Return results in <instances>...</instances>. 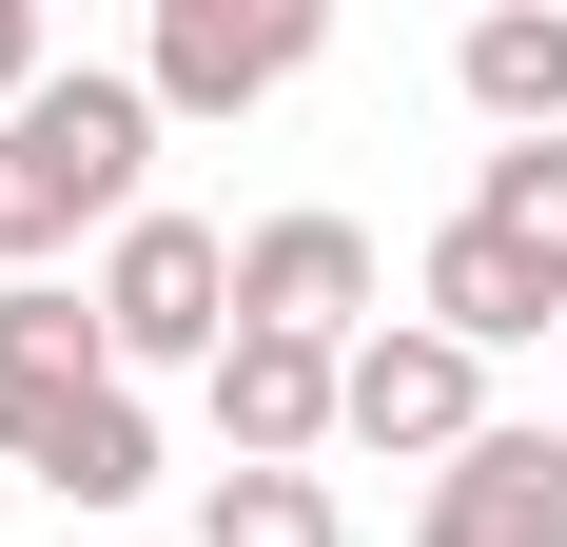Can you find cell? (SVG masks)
I'll return each mask as SVG.
<instances>
[{"label": "cell", "instance_id": "1", "mask_svg": "<svg viewBox=\"0 0 567 547\" xmlns=\"http://www.w3.org/2000/svg\"><path fill=\"white\" fill-rule=\"evenodd\" d=\"M137 157H157V79L59 59L40 99L0 117V274H40L59 235H137Z\"/></svg>", "mask_w": 567, "mask_h": 547}, {"label": "cell", "instance_id": "2", "mask_svg": "<svg viewBox=\"0 0 567 547\" xmlns=\"http://www.w3.org/2000/svg\"><path fill=\"white\" fill-rule=\"evenodd\" d=\"M99 332H117V372H176V352L216 372L235 352V235L216 216H137L99 255Z\"/></svg>", "mask_w": 567, "mask_h": 547}, {"label": "cell", "instance_id": "3", "mask_svg": "<svg viewBox=\"0 0 567 547\" xmlns=\"http://www.w3.org/2000/svg\"><path fill=\"white\" fill-rule=\"evenodd\" d=\"M313 0H157V40H137V79H157V117H255L275 79H313Z\"/></svg>", "mask_w": 567, "mask_h": 547}, {"label": "cell", "instance_id": "4", "mask_svg": "<svg viewBox=\"0 0 567 547\" xmlns=\"http://www.w3.org/2000/svg\"><path fill=\"white\" fill-rule=\"evenodd\" d=\"M0 469H40L59 508H137V489H157V411H137V372H99V391H0Z\"/></svg>", "mask_w": 567, "mask_h": 547}, {"label": "cell", "instance_id": "5", "mask_svg": "<svg viewBox=\"0 0 567 547\" xmlns=\"http://www.w3.org/2000/svg\"><path fill=\"white\" fill-rule=\"evenodd\" d=\"M235 332L372 352V235H352V216H255V235H235Z\"/></svg>", "mask_w": 567, "mask_h": 547}, {"label": "cell", "instance_id": "6", "mask_svg": "<svg viewBox=\"0 0 567 547\" xmlns=\"http://www.w3.org/2000/svg\"><path fill=\"white\" fill-rule=\"evenodd\" d=\"M352 450H411V469H451V450H489V352H451V332L411 313L352 352Z\"/></svg>", "mask_w": 567, "mask_h": 547}, {"label": "cell", "instance_id": "7", "mask_svg": "<svg viewBox=\"0 0 567 547\" xmlns=\"http://www.w3.org/2000/svg\"><path fill=\"white\" fill-rule=\"evenodd\" d=\"M333 431H352V352H313V332H235L216 352V450L235 469H313Z\"/></svg>", "mask_w": 567, "mask_h": 547}, {"label": "cell", "instance_id": "8", "mask_svg": "<svg viewBox=\"0 0 567 547\" xmlns=\"http://www.w3.org/2000/svg\"><path fill=\"white\" fill-rule=\"evenodd\" d=\"M411 547H567V431H489L431 469V508H411Z\"/></svg>", "mask_w": 567, "mask_h": 547}, {"label": "cell", "instance_id": "9", "mask_svg": "<svg viewBox=\"0 0 567 547\" xmlns=\"http://www.w3.org/2000/svg\"><path fill=\"white\" fill-rule=\"evenodd\" d=\"M411 313H431V332H451V352H528V332H548L567 313V274H528L509 255V235H431V255H411Z\"/></svg>", "mask_w": 567, "mask_h": 547}, {"label": "cell", "instance_id": "10", "mask_svg": "<svg viewBox=\"0 0 567 547\" xmlns=\"http://www.w3.org/2000/svg\"><path fill=\"white\" fill-rule=\"evenodd\" d=\"M451 79H470L489 137H567V20H548V0H489V20L451 40Z\"/></svg>", "mask_w": 567, "mask_h": 547}, {"label": "cell", "instance_id": "11", "mask_svg": "<svg viewBox=\"0 0 567 547\" xmlns=\"http://www.w3.org/2000/svg\"><path fill=\"white\" fill-rule=\"evenodd\" d=\"M99 372H117L99 293H59V274H0V391H99Z\"/></svg>", "mask_w": 567, "mask_h": 547}, {"label": "cell", "instance_id": "12", "mask_svg": "<svg viewBox=\"0 0 567 547\" xmlns=\"http://www.w3.org/2000/svg\"><path fill=\"white\" fill-rule=\"evenodd\" d=\"M470 235H509L528 274H567V137H489L470 157Z\"/></svg>", "mask_w": 567, "mask_h": 547}, {"label": "cell", "instance_id": "13", "mask_svg": "<svg viewBox=\"0 0 567 547\" xmlns=\"http://www.w3.org/2000/svg\"><path fill=\"white\" fill-rule=\"evenodd\" d=\"M196 547H352V508L313 489V469H216V489H196Z\"/></svg>", "mask_w": 567, "mask_h": 547}, {"label": "cell", "instance_id": "14", "mask_svg": "<svg viewBox=\"0 0 567 547\" xmlns=\"http://www.w3.org/2000/svg\"><path fill=\"white\" fill-rule=\"evenodd\" d=\"M40 79H59V40H40V0H0V117L40 99Z\"/></svg>", "mask_w": 567, "mask_h": 547}]
</instances>
